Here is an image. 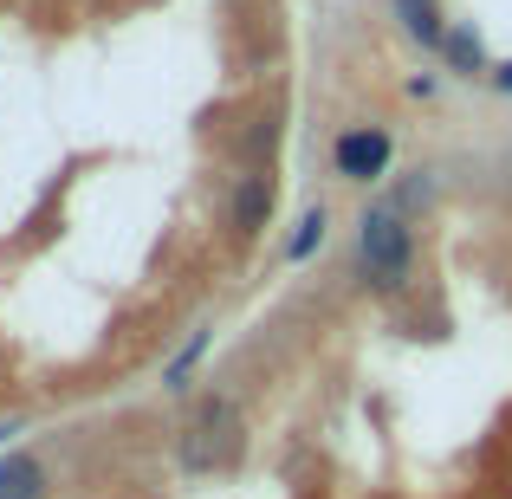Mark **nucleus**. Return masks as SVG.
Instances as JSON below:
<instances>
[{"label":"nucleus","instance_id":"nucleus-2","mask_svg":"<svg viewBox=\"0 0 512 499\" xmlns=\"http://www.w3.org/2000/svg\"><path fill=\"white\" fill-rule=\"evenodd\" d=\"M227 454H234V409H227V402H214V409H201V422L188 428L182 461L188 467H214V461H227Z\"/></svg>","mask_w":512,"mask_h":499},{"label":"nucleus","instance_id":"nucleus-9","mask_svg":"<svg viewBox=\"0 0 512 499\" xmlns=\"http://www.w3.org/2000/svg\"><path fill=\"white\" fill-rule=\"evenodd\" d=\"M422 7H428V0H422Z\"/></svg>","mask_w":512,"mask_h":499},{"label":"nucleus","instance_id":"nucleus-4","mask_svg":"<svg viewBox=\"0 0 512 499\" xmlns=\"http://www.w3.org/2000/svg\"><path fill=\"white\" fill-rule=\"evenodd\" d=\"M46 493V474H39V461H26V454H7L0 461V499H39Z\"/></svg>","mask_w":512,"mask_h":499},{"label":"nucleus","instance_id":"nucleus-3","mask_svg":"<svg viewBox=\"0 0 512 499\" xmlns=\"http://www.w3.org/2000/svg\"><path fill=\"white\" fill-rule=\"evenodd\" d=\"M389 169V137L383 130H350V137H338V175H350V182H370V175Z\"/></svg>","mask_w":512,"mask_h":499},{"label":"nucleus","instance_id":"nucleus-6","mask_svg":"<svg viewBox=\"0 0 512 499\" xmlns=\"http://www.w3.org/2000/svg\"><path fill=\"white\" fill-rule=\"evenodd\" d=\"M318 240H325V214H305L299 234H292V260H305V253H312Z\"/></svg>","mask_w":512,"mask_h":499},{"label":"nucleus","instance_id":"nucleus-5","mask_svg":"<svg viewBox=\"0 0 512 499\" xmlns=\"http://www.w3.org/2000/svg\"><path fill=\"white\" fill-rule=\"evenodd\" d=\"M266 214H273V182H266V175H247V182H240V201H234V227L253 234Z\"/></svg>","mask_w":512,"mask_h":499},{"label":"nucleus","instance_id":"nucleus-7","mask_svg":"<svg viewBox=\"0 0 512 499\" xmlns=\"http://www.w3.org/2000/svg\"><path fill=\"white\" fill-rule=\"evenodd\" d=\"M448 59H454V65H480V39H474V33H454V39H448Z\"/></svg>","mask_w":512,"mask_h":499},{"label":"nucleus","instance_id":"nucleus-8","mask_svg":"<svg viewBox=\"0 0 512 499\" xmlns=\"http://www.w3.org/2000/svg\"><path fill=\"white\" fill-rule=\"evenodd\" d=\"M500 91H512V65H500Z\"/></svg>","mask_w":512,"mask_h":499},{"label":"nucleus","instance_id":"nucleus-1","mask_svg":"<svg viewBox=\"0 0 512 499\" xmlns=\"http://www.w3.org/2000/svg\"><path fill=\"white\" fill-rule=\"evenodd\" d=\"M363 266H370V279H383V286H402L409 279V227L396 221V214H363Z\"/></svg>","mask_w":512,"mask_h":499}]
</instances>
